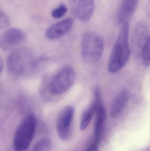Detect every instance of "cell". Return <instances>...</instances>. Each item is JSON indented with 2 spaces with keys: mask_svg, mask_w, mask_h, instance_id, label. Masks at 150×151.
<instances>
[{
  "mask_svg": "<svg viewBox=\"0 0 150 151\" xmlns=\"http://www.w3.org/2000/svg\"><path fill=\"white\" fill-rule=\"evenodd\" d=\"M129 29L128 21L122 25L108 61L107 68L111 73L119 71L129 60L130 53L129 43Z\"/></svg>",
  "mask_w": 150,
  "mask_h": 151,
  "instance_id": "obj_1",
  "label": "cell"
},
{
  "mask_svg": "<svg viewBox=\"0 0 150 151\" xmlns=\"http://www.w3.org/2000/svg\"><path fill=\"white\" fill-rule=\"evenodd\" d=\"M37 62L30 50L26 48L17 49L8 56L7 68L14 75L25 76L33 72L37 66Z\"/></svg>",
  "mask_w": 150,
  "mask_h": 151,
  "instance_id": "obj_2",
  "label": "cell"
},
{
  "mask_svg": "<svg viewBox=\"0 0 150 151\" xmlns=\"http://www.w3.org/2000/svg\"><path fill=\"white\" fill-rule=\"evenodd\" d=\"M104 40L102 36L91 31H88L83 35L82 40V56L87 63H97L104 51Z\"/></svg>",
  "mask_w": 150,
  "mask_h": 151,
  "instance_id": "obj_3",
  "label": "cell"
},
{
  "mask_svg": "<svg viewBox=\"0 0 150 151\" xmlns=\"http://www.w3.org/2000/svg\"><path fill=\"white\" fill-rule=\"evenodd\" d=\"M37 119L33 114L27 115L15 132L13 139L14 151H26L31 145L35 135Z\"/></svg>",
  "mask_w": 150,
  "mask_h": 151,
  "instance_id": "obj_4",
  "label": "cell"
},
{
  "mask_svg": "<svg viewBox=\"0 0 150 151\" xmlns=\"http://www.w3.org/2000/svg\"><path fill=\"white\" fill-rule=\"evenodd\" d=\"M75 76V70L71 66H64L51 80L49 86L50 93L54 96L65 93L73 85Z\"/></svg>",
  "mask_w": 150,
  "mask_h": 151,
  "instance_id": "obj_5",
  "label": "cell"
},
{
  "mask_svg": "<svg viewBox=\"0 0 150 151\" xmlns=\"http://www.w3.org/2000/svg\"><path fill=\"white\" fill-rule=\"evenodd\" d=\"M75 109L71 106L64 107L60 111L56 121V131L60 139L67 141L70 137Z\"/></svg>",
  "mask_w": 150,
  "mask_h": 151,
  "instance_id": "obj_6",
  "label": "cell"
},
{
  "mask_svg": "<svg viewBox=\"0 0 150 151\" xmlns=\"http://www.w3.org/2000/svg\"><path fill=\"white\" fill-rule=\"evenodd\" d=\"M73 16L82 23L88 22L91 18L95 9V0H69Z\"/></svg>",
  "mask_w": 150,
  "mask_h": 151,
  "instance_id": "obj_7",
  "label": "cell"
},
{
  "mask_svg": "<svg viewBox=\"0 0 150 151\" xmlns=\"http://www.w3.org/2000/svg\"><path fill=\"white\" fill-rule=\"evenodd\" d=\"M26 39L23 31L18 28H10L1 35L0 47L4 51H10L24 42Z\"/></svg>",
  "mask_w": 150,
  "mask_h": 151,
  "instance_id": "obj_8",
  "label": "cell"
},
{
  "mask_svg": "<svg viewBox=\"0 0 150 151\" xmlns=\"http://www.w3.org/2000/svg\"><path fill=\"white\" fill-rule=\"evenodd\" d=\"M150 36L148 24L145 21H139L134 27L131 38V44L134 52L141 55Z\"/></svg>",
  "mask_w": 150,
  "mask_h": 151,
  "instance_id": "obj_9",
  "label": "cell"
},
{
  "mask_svg": "<svg viewBox=\"0 0 150 151\" xmlns=\"http://www.w3.org/2000/svg\"><path fill=\"white\" fill-rule=\"evenodd\" d=\"M93 98L92 102L84 111L81 115L80 122V129L84 131L88 127L92 119L93 115L96 113L98 107L102 103L101 91L99 87L95 88L93 91Z\"/></svg>",
  "mask_w": 150,
  "mask_h": 151,
  "instance_id": "obj_10",
  "label": "cell"
},
{
  "mask_svg": "<svg viewBox=\"0 0 150 151\" xmlns=\"http://www.w3.org/2000/svg\"><path fill=\"white\" fill-rule=\"evenodd\" d=\"M74 20L68 18L49 27L45 32V36L50 40L59 39L66 35L73 27Z\"/></svg>",
  "mask_w": 150,
  "mask_h": 151,
  "instance_id": "obj_11",
  "label": "cell"
},
{
  "mask_svg": "<svg viewBox=\"0 0 150 151\" xmlns=\"http://www.w3.org/2000/svg\"><path fill=\"white\" fill-rule=\"evenodd\" d=\"M139 0H122L116 16L119 24H123L131 17L138 5Z\"/></svg>",
  "mask_w": 150,
  "mask_h": 151,
  "instance_id": "obj_12",
  "label": "cell"
},
{
  "mask_svg": "<svg viewBox=\"0 0 150 151\" xmlns=\"http://www.w3.org/2000/svg\"><path fill=\"white\" fill-rule=\"evenodd\" d=\"M129 93L127 90H123L116 96L110 107L109 115L112 119L118 117L124 110L128 102Z\"/></svg>",
  "mask_w": 150,
  "mask_h": 151,
  "instance_id": "obj_13",
  "label": "cell"
},
{
  "mask_svg": "<svg viewBox=\"0 0 150 151\" xmlns=\"http://www.w3.org/2000/svg\"><path fill=\"white\" fill-rule=\"evenodd\" d=\"M106 119L105 109L103 104L100 103L96 112V118L94 125V144L98 145L101 140L104 124Z\"/></svg>",
  "mask_w": 150,
  "mask_h": 151,
  "instance_id": "obj_14",
  "label": "cell"
},
{
  "mask_svg": "<svg viewBox=\"0 0 150 151\" xmlns=\"http://www.w3.org/2000/svg\"><path fill=\"white\" fill-rule=\"evenodd\" d=\"M52 142L48 138H45L40 140L34 145L32 151H51Z\"/></svg>",
  "mask_w": 150,
  "mask_h": 151,
  "instance_id": "obj_15",
  "label": "cell"
},
{
  "mask_svg": "<svg viewBox=\"0 0 150 151\" xmlns=\"http://www.w3.org/2000/svg\"><path fill=\"white\" fill-rule=\"evenodd\" d=\"M141 56L144 65L150 66V36L143 49Z\"/></svg>",
  "mask_w": 150,
  "mask_h": 151,
  "instance_id": "obj_16",
  "label": "cell"
},
{
  "mask_svg": "<svg viewBox=\"0 0 150 151\" xmlns=\"http://www.w3.org/2000/svg\"><path fill=\"white\" fill-rule=\"evenodd\" d=\"M68 9L66 5L62 4L52 10L51 15L53 18L58 19L64 17Z\"/></svg>",
  "mask_w": 150,
  "mask_h": 151,
  "instance_id": "obj_17",
  "label": "cell"
},
{
  "mask_svg": "<svg viewBox=\"0 0 150 151\" xmlns=\"http://www.w3.org/2000/svg\"><path fill=\"white\" fill-rule=\"evenodd\" d=\"M10 22L9 19L6 13L2 10L0 12V28L5 29L9 26Z\"/></svg>",
  "mask_w": 150,
  "mask_h": 151,
  "instance_id": "obj_18",
  "label": "cell"
},
{
  "mask_svg": "<svg viewBox=\"0 0 150 151\" xmlns=\"http://www.w3.org/2000/svg\"><path fill=\"white\" fill-rule=\"evenodd\" d=\"M86 151H99L98 146L93 144L92 145L90 146Z\"/></svg>",
  "mask_w": 150,
  "mask_h": 151,
  "instance_id": "obj_19",
  "label": "cell"
},
{
  "mask_svg": "<svg viewBox=\"0 0 150 151\" xmlns=\"http://www.w3.org/2000/svg\"><path fill=\"white\" fill-rule=\"evenodd\" d=\"M3 61L2 58H0V69H1V73L3 70Z\"/></svg>",
  "mask_w": 150,
  "mask_h": 151,
  "instance_id": "obj_20",
  "label": "cell"
}]
</instances>
